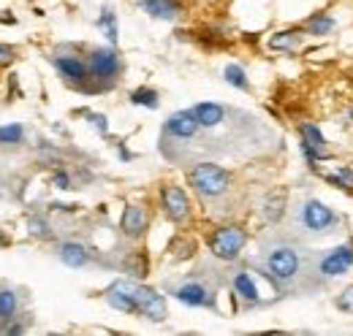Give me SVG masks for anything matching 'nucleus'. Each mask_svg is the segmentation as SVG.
<instances>
[{
    "instance_id": "1",
    "label": "nucleus",
    "mask_w": 353,
    "mask_h": 336,
    "mask_svg": "<svg viewBox=\"0 0 353 336\" xmlns=\"http://www.w3.org/2000/svg\"><path fill=\"white\" fill-rule=\"evenodd\" d=\"M256 271L277 293H310L323 285L318 277V252L307 250L296 236H277L272 244H264Z\"/></svg>"
},
{
    "instance_id": "2",
    "label": "nucleus",
    "mask_w": 353,
    "mask_h": 336,
    "mask_svg": "<svg viewBox=\"0 0 353 336\" xmlns=\"http://www.w3.org/2000/svg\"><path fill=\"white\" fill-rule=\"evenodd\" d=\"M291 236L296 239H326L343 228V217L318 196H302L291 209Z\"/></svg>"
},
{
    "instance_id": "3",
    "label": "nucleus",
    "mask_w": 353,
    "mask_h": 336,
    "mask_svg": "<svg viewBox=\"0 0 353 336\" xmlns=\"http://www.w3.org/2000/svg\"><path fill=\"white\" fill-rule=\"evenodd\" d=\"M188 185L201 201H218L231 190V174L218 163L201 160L188 171Z\"/></svg>"
},
{
    "instance_id": "4",
    "label": "nucleus",
    "mask_w": 353,
    "mask_h": 336,
    "mask_svg": "<svg viewBox=\"0 0 353 336\" xmlns=\"http://www.w3.org/2000/svg\"><path fill=\"white\" fill-rule=\"evenodd\" d=\"M296 133H299V152H302V158H305L310 171L318 176L321 163L334 160V152L329 149V138L323 136L321 125L312 123V120H302L296 125Z\"/></svg>"
},
{
    "instance_id": "5",
    "label": "nucleus",
    "mask_w": 353,
    "mask_h": 336,
    "mask_svg": "<svg viewBox=\"0 0 353 336\" xmlns=\"http://www.w3.org/2000/svg\"><path fill=\"white\" fill-rule=\"evenodd\" d=\"M248 231L242 225H221L212 231L207 247L212 252V258H218L223 263H236L242 258V250L248 247Z\"/></svg>"
},
{
    "instance_id": "6",
    "label": "nucleus",
    "mask_w": 353,
    "mask_h": 336,
    "mask_svg": "<svg viewBox=\"0 0 353 336\" xmlns=\"http://www.w3.org/2000/svg\"><path fill=\"white\" fill-rule=\"evenodd\" d=\"M351 271H353V239L340 242L337 247H332V250L318 255V277L323 282L340 280V277H345Z\"/></svg>"
},
{
    "instance_id": "7",
    "label": "nucleus",
    "mask_w": 353,
    "mask_h": 336,
    "mask_svg": "<svg viewBox=\"0 0 353 336\" xmlns=\"http://www.w3.org/2000/svg\"><path fill=\"white\" fill-rule=\"evenodd\" d=\"M169 293L174 295L179 304L193 306V309H210V306H215V288L207 285V282H201V280H196V277L172 285Z\"/></svg>"
},
{
    "instance_id": "8",
    "label": "nucleus",
    "mask_w": 353,
    "mask_h": 336,
    "mask_svg": "<svg viewBox=\"0 0 353 336\" xmlns=\"http://www.w3.org/2000/svg\"><path fill=\"white\" fill-rule=\"evenodd\" d=\"M90 79L95 82H114L123 74V60L112 46H95L88 54Z\"/></svg>"
},
{
    "instance_id": "9",
    "label": "nucleus",
    "mask_w": 353,
    "mask_h": 336,
    "mask_svg": "<svg viewBox=\"0 0 353 336\" xmlns=\"http://www.w3.org/2000/svg\"><path fill=\"white\" fill-rule=\"evenodd\" d=\"M259 277L261 274L256 269H248V266H242V269H236L231 274V291H234V295L245 306H261V304H266L264 293L259 288Z\"/></svg>"
},
{
    "instance_id": "10",
    "label": "nucleus",
    "mask_w": 353,
    "mask_h": 336,
    "mask_svg": "<svg viewBox=\"0 0 353 336\" xmlns=\"http://www.w3.org/2000/svg\"><path fill=\"white\" fill-rule=\"evenodd\" d=\"M161 209L172 222L185 225L193 214V204H190V196L179 185H163L161 187Z\"/></svg>"
},
{
    "instance_id": "11",
    "label": "nucleus",
    "mask_w": 353,
    "mask_h": 336,
    "mask_svg": "<svg viewBox=\"0 0 353 336\" xmlns=\"http://www.w3.org/2000/svg\"><path fill=\"white\" fill-rule=\"evenodd\" d=\"M52 65L57 68V74L68 84L90 82V63L88 57H82L79 52H54L52 54Z\"/></svg>"
},
{
    "instance_id": "12",
    "label": "nucleus",
    "mask_w": 353,
    "mask_h": 336,
    "mask_svg": "<svg viewBox=\"0 0 353 336\" xmlns=\"http://www.w3.org/2000/svg\"><path fill=\"white\" fill-rule=\"evenodd\" d=\"M136 306H139V315L147 317L150 323H163L169 317L166 295L150 285H136Z\"/></svg>"
},
{
    "instance_id": "13",
    "label": "nucleus",
    "mask_w": 353,
    "mask_h": 336,
    "mask_svg": "<svg viewBox=\"0 0 353 336\" xmlns=\"http://www.w3.org/2000/svg\"><path fill=\"white\" fill-rule=\"evenodd\" d=\"M106 304L123 315H139V306H136V282H128V280H117L106 293Z\"/></svg>"
},
{
    "instance_id": "14",
    "label": "nucleus",
    "mask_w": 353,
    "mask_h": 336,
    "mask_svg": "<svg viewBox=\"0 0 353 336\" xmlns=\"http://www.w3.org/2000/svg\"><path fill=\"white\" fill-rule=\"evenodd\" d=\"M199 130H201V123L196 120L193 109L174 112V114H169V117H166V123H163V133H166V136H172V138H179V141L193 138Z\"/></svg>"
},
{
    "instance_id": "15",
    "label": "nucleus",
    "mask_w": 353,
    "mask_h": 336,
    "mask_svg": "<svg viewBox=\"0 0 353 336\" xmlns=\"http://www.w3.org/2000/svg\"><path fill=\"white\" fill-rule=\"evenodd\" d=\"M299 28L305 30L307 39H326V36H332V33L337 30V19H334V14H332L329 8H321V11L307 14V17L299 22Z\"/></svg>"
},
{
    "instance_id": "16",
    "label": "nucleus",
    "mask_w": 353,
    "mask_h": 336,
    "mask_svg": "<svg viewBox=\"0 0 353 336\" xmlns=\"http://www.w3.org/2000/svg\"><path fill=\"white\" fill-rule=\"evenodd\" d=\"M147 225H150V214H147V209L141 204H128L123 209V217H120L123 236H128V239L136 242V239H141L147 233Z\"/></svg>"
},
{
    "instance_id": "17",
    "label": "nucleus",
    "mask_w": 353,
    "mask_h": 336,
    "mask_svg": "<svg viewBox=\"0 0 353 336\" xmlns=\"http://www.w3.org/2000/svg\"><path fill=\"white\" fill-rule=\"evenodd\" d=\"M305 41H307L305 30H302L299 25H294V28H285V30H277V33H272V36L266 39V46H269L272 52L296 54V52L305 46Z\"/></svg>"
},
{
    "instance_id": "18",
    "label": "nucleus",
    "mask_w": 353,
    "mask_h": 336,
    "mask_svg": "<svg viewBox=\"0 0 353 336\" xmlns=\"http://www.w3.org/2000/svg\"><path fill=\"white\" fill-rule=\"evenodd\" d=\"M261 217H264L266 225H280L285 217H288V193L285 190H269L264 196V201L259 204Z\"/></svg>"
},
{
    "instance_id": "19",
    "label": "nucleus",
    "mask_w": 353,
    "mask_h": 336,
    "mask_svg": "<svg viewBox=\"0 0 353 336\" xmlns=\"http://www.w3.org/2000/svg\"><path fill=\"white\" fill-rule=\"evenodd\" d=\"M141 11L152 19H161V22H176L182 17V6L179 0H141L139 3Z\"/></svg>"
},
{
    "instance_id": "20",
    "label": "nucleus",
    "mask_w": 353,
    "mask_h": 336,
    "mask_svg": "<svg viewBox=\"0 0 353 336\" xmlns=\"http://www.w3.org/2000/svg\"><path fill=\"white\" fill-rule=\"evenodd\" d=\"M57 258H60V263L68 266V269H85L92 255H90L88 247L79 244V242H63V244L57 247Z\"/></svg>"
},
{
    "instance_id": "21",
    "label": "nucleus",
    "mask_w": 353,
    "mask_h": 336,
    "mask_svg": "<svg viewBox=\"0 0 353 336\" xmlns=\"http://www.w3.org/2000/svg\"><path fill=\"white\" fill-rule=\"evenodd\" d=\"M193 114H196V120L201 123V127H218L223 125V120H225V114H228V109L221 106V103H212V101H204V103H196L193 106Z\"/></svg>"
},
{
    "instance_id": "22",
    "label": "nucleus",
    "mask_w": 353,
    "mask_h": 336,
    "mask_svg": "<svg viewBox=\"0 0 353 336\" xmlns=\"http://www.w3.org/2000/svg\"><path fill=\"white\" fill-rule=\"evenodd\" d=\"M318 179H323L326 185L345 190L353 196V168L351 166H334L332 171H318Z\"/></svg>"
},
{
    "instance_id": "23",
    "label": "nucleus",
    "mask_w": 353,
    "mask_h": 336,
    "mask_svg": "<svg viewBox=\"0 0 353 336\" xmlns=\"http://www.w3.org/2000/svg\"><path fill=\"white\" fill-rule=\"evenodd\" d=\"M95 28L101 30V36H106V41L114 43L120 41V28H117V14L109 8V6H103L101 8V14H98V19H95Z\"/></svg>"
},
{
    "instance_id": "24",
    "label": "nucleus",
    "mask_w": 353,
    "mask_h": 336,
    "mask_svg": "<svg viewBox=\"0 0 353 336\" xmlns=\"http://www.w3.org/2000/svg\"><path fill=\"white\" fill-rule=\"evenodd\" d=\"M223 79H225V84H231L234 90L250 92V79H248V71H245L239 63H228V65L223 68Z\"/></svg>"
},
{
    "instance_id": "25",
    "label": "nucleus",
    "mask_w": 353,
    "mask_h": 336,
    "mask_svg": "<svg viewBox=\"0 0 353 336\" xmlns=\"http://www.w3.org/2000/svg\"><path fill=\"white\" fill-rule=\"evenodd\" d=\"M128 98H131L133 106H141V109H158L161 106V95L152 87H136Z\"/></svg>"
},
{
    "instance_id": "26",
    "label": "nucleus",
    "mask_w": 353,
    "mask_h": 336,
    "mask_svg": "<svg viewBox=\"0 0 353 336\" xmlns=\"http://www.w3.org/2000/svg\"><path fill=\"white\" fill-rule=\"evenodd\" d=\"M17 309H19L17 293L11 288H0V320H14Z\"/></svg>"
},
{
    "instance_id": "27",
    "label": "nucleus",
    "mask_w": 353,
    "mask_h": 336,
    "mask_svg": "<svg viewBox=\"0 0 353 336\" xmlns=\"http://www.w3.org/2000/svg\"><path fill=\"white\" fill-rule=\"evenodd\" d=\"M25 138V130H22V125H3L0 127V144H19Z\"/></svg>"
},
{
    "instance_id": "28",
    "label": "nucleus",
    "mask_w": 353,
    "mask_h": 336,
    "mask_svg": "<svg viewBox=\"0 0 353 336\" xmlns=\"http://www.w3.org/2000/svg\"><path fill=\"white\" fill-rule=\"evenodd\" d=\"M334 306L340 309V312H345V315H353V282L351 285H345L337 298H334Z\"/></svg>"
},
{
    "instance_id": "29",
    "label": "nucleus",
    "mask_w": 353,
    "mask_h": 336,
    "mask_svg": "<svg viewBox=\"0 0 353 336\" xmlns=\"http://www.w3.org/2000/svg\"><path fill=\"white\" fill-rule=\"evenodd\" d=\"M52 187H54V190H74V179H71V174L63 171V168H57V171L52 174Z\"/></svg>"
},
{
    "instance_id": "30",
    "label": "nucleus",
    "mask_w": 353,
    "mask_h": 336,
    "mask_svg": "<svg viewBox=\"0 0 353 336\" xmlns=\"http://www.w3.org/2000/svg\"><path fill=\"white\" fill-rule=\"evenodd\" d=\"M85 117H88V123L95 127L101 136H109V120H106V114H101V112H88Z\"/></svg>"
},
{
    "instance_id": "31",
    "label": "nucleus",
    "mask_w": 353,
    "mask_h": 336,
    "mask_svg": "<svg viewBox=\"0 0 353 336\" xmlns=\"http://www.w3.org/2000/svg\"><path fill=\"white\" fill-rule=\"evenodd\" d=\"M28 231H30L33 236H49V225H46L44 217H30V220H28Z\"/></svg>"
},
{
    "instance_id": "32",
    "label": "nucleus",
    "mask_w": 353,
    "mask_h": 336,
    "mask_svg": "<svg viewBox=\"0 0 353 336\" xmlns=\"http://www.w3.org/2000/svg\"><path fill=\"white\" fill-rule=\"evenodd\" d=\"M337 125L340 127H353V103L343 106L340 114H337Z\"/></svg>"
},
{
    "instance_id": "33",
    "label": "nucleus",
    "mask_w": 353,
    "mask_h": 336,
    "mask_svg": "<svg viewBox=\"0 0 353 336\" xmlns=\"http://www.w3.org/2000/svg\"><path fill=\"white\" fill-rule=\"evenodd\" d=\"M11 60H14V49H11V46H3V43H0V65H8Z\"/></svg>"
}]
</instances>
